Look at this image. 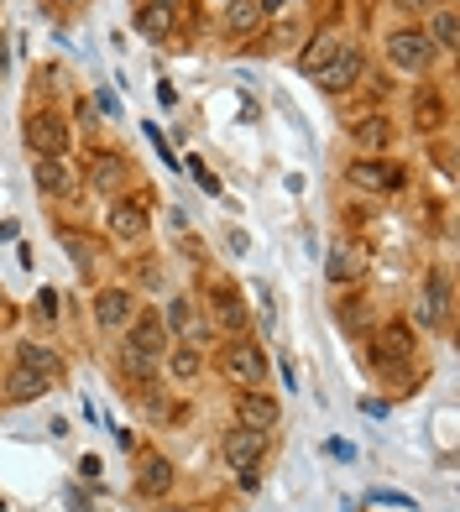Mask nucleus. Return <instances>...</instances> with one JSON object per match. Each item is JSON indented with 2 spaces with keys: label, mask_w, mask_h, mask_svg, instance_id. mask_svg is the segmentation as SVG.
Here are the masks:
<instances>
[{
  "label": "nucleus",
  "mask_w": 460,
  "mask_h": 512,
  "mask_svg": "<svg viewBox=\"0 0 460 512\" xmlns=\"http://www.w3.org/2000/svg\"><path fill=\"white\" fill-rule=\"evenodd\" d=\"M220 371H225V377L236 382L241 392H246V387H262V382H267L262 345H257V340H230L225 351H220Z\"/></svg>",
  "instance_id": "f257e3e1"
},
{
  "label": "nucleus",
  "mask_w": 460,
  "mask_h": 512,
  "mask_svg": "<svg viewBox=\"0 0 460 512\" xmlns=\"http://www.w3.org/2000/svg\"><path fill=\"white\" fill-rule=\"evenodd\" d=\"M27 147H32L37 157H63V147H68V121H63V115H53V110H32V115H27Z\"/></svg>",
  "instance_id": "f03ea898"
},
{
  "label": "nucleus",
  "mask_w": 460,
  "mask_h": 512,
  "mask_svg": "<svg viewBox=\"0 0 460 512\" xmlns=\"http://www.w3.org/2000/svg\"><path fill=\"white\" fill-rule=\"evenodd\" d=\"M84 173H89V189L121 199V189L131 183V162H126L121 152H89V157H84Z\"/></svg>",
  "instance_id": "7ed1b4c3"
},
{
  "label": "nucleus",
  "mask_w": 460,
  "mask_h": 512,
  "mask_svg": "<svg viewBox=\"0 0 460 512\" xmlns=\"http://www.w3.org/2000/svg\"><path fill=\"white\" fill-rule=\"evenodd\" d=\"M345 178L356 183V189H372V194H398L403 189V168L398 162H377V157H356Z\"/></svg>",
  "instance_id": "20e7f679"
},
{
  "label": "nucleus",
  "mask_w": 460,
  "mask_h": 512,
  "mask_svg": "<svg viewBox=\"0 0 460 512\" xmlns=\"http://www.w3.org/2000/svg\"><path fill=\"white\" fill-rule=\"evenodd\" d=\"M387 58H393V68H408V74H424L429 58H434V42H429L419 27L393 32V37H387Z\"/></svg>",
  "instance_id": "39448f33"
},
{
  "label": "nucleus",
  "mask_w": 460,
  "mask_h": 512,
  "mask_svg": "<svg viewBox=\"0 0 460 512\" xmlns=\"http://www.w3.org/2000/svg\"><path fill=\"white\" fill-rule=\"evenodd\" d=\"M204 309H210V324H220V330H246V324H251L246 298L230 283H215L210 293H204Z\"/></svg>",
  "instance_id": "423d86ee"
},
{
  "label": "nucleus",
  "mask_w": 460,
  "mask_h": 512,
  "mask_svg": "<svg viewBox=\"0 0 460 512\" xmlns=\"http://www.w3.org/2000/svg\"><path fill=\"white\" fill-rule=\"evenodd\" d=\"M278 418H283L278 398H267L262 387H246L241 398H236V424H241V429H262V434H267Z\"/></svg>",
  "instance_id": "0eeeda50"
},
{
  "label": "nucleus",
  "mask_w": 460,
  "mask_h": 512,
  "mask_svg": "<svg viewBox=\"0 0 460 512\" xmlns=\"http://www.w3.org/2000/svg\"><path fill=\"white\" fill-rule=\"evenodd\" d=\"M262 450H267V434L262 429H230L225 439H220V455H225V465H236V471H251V465L262 460Z\"/></svg>",
  "instance_id": "6e6552de"
},
{
  "label": "nucleus",
  "mask_w": 460,
  "mask_h": 512,
  "mask_svg": "<svg viewBox=\"0 0 460 512\" xmlns=\"http://www.w3.org/2000/svg\"><path fill=\"white\" fill-rule=\"evenodd\" d=\"M361 68H366V58H361V48H351V42H345V48L325 63V68H319V84H325V89H335V95H340V89H356V79H361Z\"/></svg>",
  "instance_id": "1a4fd4ad"
},
{
  "label": "nucleus",
  "mask_w": 460,
  "mask_h": 512,
  "mask_svg": "<svg viewBox=\"0 0 460 512\" xmlns=\"http://www.w3.org/2000/svg\"><path fill=\"white\" fill-rule=\"evenodd\" d=\"M136 314V298L126 288H100L95 293V319H100V330H126Z\"/></svg>",
  "instance_id": "9d476101"
},
{
  "label": "nucleus",
  "mask_w": 460,
  "mask_h": 512,
  "mask_svg": "<svg viewBox=\"0 0 460 512\" xmlns=\"http://www.w3.org/2000/svg\"><path fill=\"white\" fill-rule=\"evenodd\" d=\"M147 225H152V215H147V199L136 194V199H115V209H110V230L121 241H136V236H147Z\"/></svg>",
  "instance_id": "9b49d317"
},
{
  "label": "nucleus",
  "mask_w": 460,
  "mask_h": 512,
  "mask_svg": "<svg viewBox=\"0 0 460 512\" xmlns=\"http://www.w3.org/2000/svg\"><path fill=\"white\" fill-rule=\"evenodd\" d=\"M131 351H142V356H152V361L168 351L163 314H131Z\"/></svg>",
  "instance_id": "f8f14e48"
},
{
  "label": "nucleus",
  "mask_w": 460,
  "mask_h": 512,
  "mask_svg": "<svg viewBox=\"0 0 460 512\" xmlns=\"http://www.w3.org/2000/svg\"><path fill=\"white\" fill-rule=\"evenodd\" d=\"M37 189L42 194H74L79 189V173L68 168L63 157H37Z\"/></svg>",
  "instance_id": "ddd939ff"
},
{
  "label": "nucleus",
  "mask_w": 460,
  "mask_h": 512,
  "mask_svg": "<svg viewBox=\"0 0 460 512\" xmlns=\"http://www.w3.org/2000/svg\"><path fill=\"white\" fill-rule=\"evenodd\" d=\"M325 277L340 288V283H361L366 277V256L356 251V246H335L330 251V262H325Z\"/></svg>",
  "instance_id": "4468645a"
},
{
  "label": "nucleus",
  "mask_w": 460,
  "mask_h": 512,
  "mask_svg": "<svg viewBox=\"0 0 460 512\" xmlns=\"http://www.w3.org/2000/svg\"><path fill=\"white\" fill-rule=\"evenodd\" d=\"M178 21V0H147L142 11H136V27H142L147 37H168Z\"/></svg>",
  "instance_id": "2eb2a0df"
},
{
  "label": "nucleus",
  "mask_w": 460,
  "mask_h": 512,
  "mask_svg": "<svg viewBox=\"0 0 460 512\" xmlns=\"http://www.w3.org/2000/svg\"><path fill=\"white\" fill-rule=\"evenodd\" d=\"M345 48V42H340V32L335 27H325V32H314V42H309V48H304V58H298V68H304V74H319V68H325L335 53Z\"/></svg>",
  "instance_id": "dca6fc26"
},
{
  "label": "nucleus",
  "mask_w": 460,
  "mask_h": 512,
  "mask_svg": "<svg viewBox=\"0 0 460 512\" xmlns=\"http://www.w3.org/2000/svg\"><path fill=\"white\" fill-rule=\"evenodd\" d=\"M16 366L37 371V377H48V382L63 377V361H58L53 351H42V345H32V340H21V345H16Z\"/></svg>",
  "instance_id": "f3484780"
},
{
  "label": "nucleus",
  "mask_w": 460,
  "mask_h": 512,
  "mask_svg": "<svg viewBox=\"0 0 460 512\" xmlns=\"http://www.w3.org/2000/svg\"><path fill=\"white\" fill-rule=\"evenodd\" d=\"M168 324H173V335L189 340V345H199L204 335H210V330H204V319L189 309V298H173V304H168Z\"/></svg>",
  "instance_id": "a211bd4d"
},
{
  "label": "nucleus",
  "mask_w": 460,
  "mask_h": 512,
  "mask_svg": "<svg viewBox=\"0 0 460 512\" xmlns=\"http://www.w3.org/2000/svg\"><path fill=\"white\" fill-rule=\"evenodd\" d=\"M262 6H257V0H230V11H225V32L230 37H251V32H257L262 27Z\"/></svg>",
  "instance_id": "6ab92c4d"
},
{
  "label": "nucleus",
  "mask_w": 460,
  "mask_h": 512,
  "mask_svg": "<svg viewBox=\"0 0 460 512\" xmlns=\"http://www.w3.org/2000/svg\"><path fill=\"white\" fill-rule=\"evenodd\" d=\"M351 142L366 147V152H382L387 142H393V126H387V115H366V121H356Z\"/></svg>",
  "instance_id": "aec40b11"
},
{
  "label": "nucleus",
  "mask_w": 460,
  "mask_h": 512,
  "mask_svg": "<svg viewBox=\"0 0 460 512\" xmlns=\"http://www.w3.org/2000/svg\"><path fill=\"white\" fill-rule=\"evenodd\" d=\"M136 486H142L147 497H163L168 486H173V465H168L163 455H147V460H142V476H136Z\"/></svg>",
  "instance_id": "412c9836"
},
{
  "label": "nucleus",
  "mask_w": 460,
  "mask_h": 512,
  "mask_svg": "<svg viewBox=\"0 0 460 512\" xmlns=\"http://www.w3.org/2000/svg\"><path fill=\"white\" fill-rule=\"evenodd\" d=\"M48 387H53L48 377H37V371L16 366V377H11V387H6V398H11V403H32V398H42Z\"/></svg>",
  "instance_id": "4be33fe9"
},
{
  "label": "nucleus",
  "mask_w": 460,
  "mask_h": 512,
  "mask_svg": "<svg viewBox=\"0 0 460 512\" xmlns=\"http://www.w3.org/2000/svg\"><path fill=\"white\" fill-rule=\"evenodd\" d=\"M424 37L434 42V53H455V11H450V6H440V11H434Z\"/></svg>",
  "instance_id": "5701e85b"
},
{
  "label": "nucleus",
  "mask_w": 460,
  "mask_h": 512,
  "mask_svg": "<svg viewBox=\"0 0 460 512\" xmlns=\"http://www.w3.org/2000/svg\"><path fill=\"white\" fill-rule=\"evenodd\" d=\"M413 121H419V131H440L445 105H440V95H434V89H424V95L413 100Z\"/></svg>",
  "instance_id": "b1692460"
},
{
  "label": "nucleus",
  "mask_w": 460,
  "mask_h": 512,
  "mask_svg": "<svg viewBox=\"0 0 460 512\" xmlns=\"http://www.w3.org/2000/svg\"><path fill=\"white\" fill-rule=\"evenodd\" d=\"M199 366H204V361H199L194 345H178V351H173V377H178V382H194Z\"/></svg>",
  "instance_id": "393cba45"
},
{
  "label": "nucleus",
  "mask_w": 460,
  "mask_h": 512,
  "mask_svg": "<svg viewBox=\"0 0 460 512\" xmlns=\"http://www.w3.org/2000/svg\"><path fill=\"white\" fill-rule=\"evenodd\" d=\"M63 246H68V256H74V267H79V272L95 267V246H89V241H79V236H63Z\"/></svg>",
  "instance_id": "a878e982"
},
{
  "label": "nucleus",
  "mask_w": 460,
  "mask_h": 512,
  "mask_svg": "<svg viewBox=\"0 0 460 512\" xmlns=\"http://www.w3.org/2000/svg\"><path fill=\"white\" fill-rule=\"evenodd\" d=\"M413 319H419V324H440V319H445V304H440L434 293H424L419 304H413Z\"/></svg>",
  "instance_id": "bb28decb"
},
{
  "label": "nucleus",
  "mask_w": 460,
  "mask_h": 512,
  "mask_svg": "<svg viewBox=\"0 0 460 512\" xmlns=\"http://www.w3.org/2000/svg\"><path fill=\"white\" fill-rule=\"evenodd\" d=\"M121 366H126V377H152V356H142V351H121Z\"/></svg>",
  "instance_id": "cd10ccee"
},
{
  "label": "nucleus",
  "mask_w": 460,
  "mask_h": 512,
  "mask_svg": "<svg viewBox=\"0 0 460 512\" xmlns=\"http://www.w3.org/2000/svg\"><path fill=\"white\" fill-rule=\"evenodd\" d=\"M335 314H340V309H335ZM340 324H345V330H351V335H356V330H361V324H366V309H361V304H345V314H340Z\"/></svg>",
  "instance_id": "c85d7f7f"
},
{
  "label": "nucleus",
  "mask_w": 460,
  "mask_h": 512,
  "mask_svg": "<svg viewBox=\"0 0 460 512\" xmlns=\"http://www.w3.org/2000/svg\"><path fill=\"white\" fill-rule=\"evenodd\" d=\"M37 314H42V319H53V314H58V293H53V288H42V293H37Z\"/></svg>",
  "instance_id": "c756f323"
},
{
  "label": "nucleus",
  "mask_w": 460,
  "mask_h": 512,
  "mask_svg": "<svg viewBox=\"0 0 460 512\" xmlns=\"http://www.w3.org/2000/svg\"><path fill=\"white\" fill-rule=\"evenodd\" d=\"M429 6H434V0H393V11H403V16H419Z\"/></svg>",
  "instance_id": "7c9ffc66"
},
{
  "label": "nucleus",
  "mask_w": 460,
  "mask_h": 512,
  "mask_svg": "<svg viewBox=\"0 0 460 512\" xmlns=\"http://www.w3.org/2000/svg\"><path fill=\"white\" fill-rule=\"evenodd\" d=\"M377 502H387V507H413L408 497H398V492H377Z\"/></svg>",
  "instance_id": "2f4dec72"
},
{
  "label": "nucleus",
  "mask_w": 460,
  "mask_h": 512,
  "mask_svg": "<svg viewBox=\"0 0 460 512\" xmlns=\"http://www.w3.org/2000/svg\"><path fill=\"white\" fill-rule=\"evenodd\" d=\"M0 79H6V37H0Z\"/></svg>",
  "instance_id": "473e14b6"
},
{
  "label": "nucleus",
  "mask_w": 460,
  "mask_h": 512,
  "mask_svg": "<svg viewBox=\"0 0 460 512\" xmlns=\"http://www.w3.org/2000/svg\"><path fill=\"white\" fill-rule=\"evenodd\" d=\"M173 512H210V507H173Z\"/></svg>",
  "instance_id": "72a5a7b5"
},
{
  "label": "nucleus",
  "mask_w": 460,
  "mask_h": 512,
  "mask_svg": "<svg viewBox=\"0 0 460 512\" xmlns=\"http://www.w3.org/2000/svg\"><path fill=\"white\" fill-rule=\"evenodd\" d=\"M63 6H79V0H63Z\"/></svg>",
  "instance_id": "f704fd0d"
}]
</instances>
